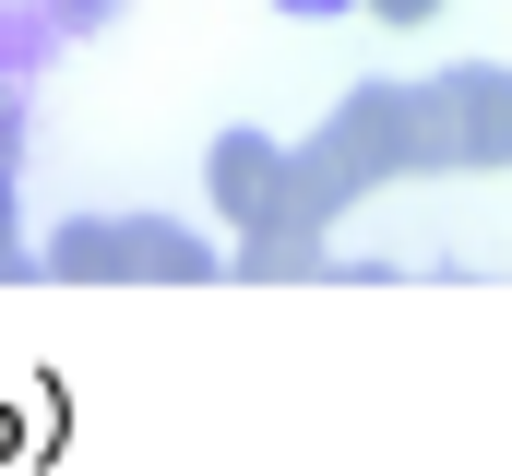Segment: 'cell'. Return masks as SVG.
Listing matches in <instances>:
<instances>
[{"mask_svg": "<svg viewBox=\"0 0 512 476\" xmlns=\"http://www.w3.org/2000/svg\"><path fill=\"white\" fill-rule=\"evenodd\" d=\"M48 12H60V36H72V24H120L131 0H48Z\"/></svg>", "mask_w": 512, "mask_h": 476, "instance_id": "cell-6", "label": "cell"}, {"mask_svg": "<svg viewBox=\"0 0 512 476\" xmlns=\"http://www.w3.org/2000/svg\"><path fill=\"white\" fill-rule=\"evenodd\" d=\"M36 274H60V286H215V274H239V250L167 227V215H72V227H48Z\"/></svg>", "mask_w": 512, "mask_h": 476, "instance_id": "cell-1", "label": "cell"}, {"mask_svg": "<svg viewBox=\"0 0 512 476\" xmlns=\"http://www.w3.org/2000/svg\"><path fill=\"white\" fill-rule=\"evenodd\" d=\"M274 12H298V24H334V12H370V0H274Z\"/></svg>", "mask_w": 512, "mask_h": 476, "instance_id": "cell-8", "label": "cell"}, {"mask_svg": "<svg viewBox=\"0 0 512 476\" xmlns=\"http://www.w3.org/2000/svg\"><path fill=\"white\" fill-rule=\"evenodd\" d=\"M370 12H382L393 36H417V24H441V0H370Z\"/></svg>", "mask_w": 512, "mask_h": 476, "instance_id": "cell-7", "label": "cell"}, {"mask_svg": "<svg viewBox=\"0 0 512 476\" xmlns=\"http://www.w3.org/2000/svg\"><path fill=\"white\" fill-rule=\"evenodd\" d=\"M346 143V167L382 191V179H441L453 167V131H441V84H358L346 108L322 119Z\"/></svg>", "mask_w": 512, "mask_h": 476, "instance_id": "cell-3", "label": "cell"}, {"mask_svg": "<svg viewBox=\"0 0 512 476\" xmlns=\"http://www.w3.org/2000/svg\"><path fill=\"white\" fill-rule=\"evenodd\" d=\"M358 191H370V179L346 167V143L310 131V143L286 155V203H274V227L239 238V274H251V286H298V274H322V238H334V215H346Z\"/></svg>", "mask_w": 512, "mask_h": 476, "instance_id": "cell-2", "label": "cell"}, {"mask_svg": "<svg viewBox=\"0 0 512 476\" xmlns=\"http://www.w3.org/2000/svg\"><path fill=\"white\" fill-rule=\"evenodd\" d=\"M441 131H453V167H512V72L501 60L441 72Z\"/></svg>", "mask_w": 512, "mask_h": 476, "instance_id": "cell-5", "label": "cell"}, {"mask_svg": "<svg viewBox=\"0 0 512 476\" xmlns=\"http://www.w3.org/2000/svg\"><path fill=\"white\" fill-rule=\"evenodd\" d=\"M286 155H298V143H274V131H215V155H203V191H215L227 238L274 227V203H286Z\"/></svg>", "mask_w": 512, "mask_h": 476, "instance_id": "cell-4", "label": "cell"}]
</instances>
